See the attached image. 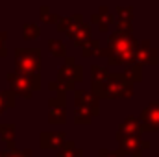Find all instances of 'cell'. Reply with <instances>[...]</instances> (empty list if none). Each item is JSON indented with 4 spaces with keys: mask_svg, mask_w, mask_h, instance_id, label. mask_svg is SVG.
<instances>
[{
    "mask_svg": "<svg viewBox=\"0 0 159 157\" xmlns=\"http://www.w3.org/2000/svg\"><path fill=\"white\" fill-rule=\"evenodd\" d=\"M119 144H120V150L128 155H133V157H141L143 150L150 148V142H143L139 135H126L122 137L119 135Z\"/></svg>",
    "mask_w": 159,
    "mask_h": 157,
    "instance_id": "cell-3",
    "label": "cell"
},
{
    "mask_svg": "<svg viewBox=\"0 0 159 157\" xmlns=\"http://www.w3.org/2000/svg\"><path fill=\"white\" fill-rule=\"evenodd\" d=\"M141 131H143L141 129V122L137 118L129 117L122 122V126H120V129H119V135H122V137H126V135H139Z\"/></svg>",
    "mask_w": 159,
    "mask_h": 157,
    "instance_id": "cell-6",
    "label": "cell"
},
{
    "mask_svg": "<svg viewBox=\"0 0 159 157\" xmlns=\"http://www.w3.org/2000/svg\"><path fill=\"white\" fill-rule=\"evenodd\" d=\"M67 150H69V152H63V157H70V154L74 152V144L69 142V144H67Z\"/></svg>",
    "mask_w": 159,
    "mask_h": 157,
    "instance_id": "cell-10",
    "label": "cell"
},
{
    "mask_svg": "<svg viewBox=\"0 0 159 157\" xmlns=\"http://www.w3.org/2000/svg\"><path fill=\"white\" fill-rule=\"evenodd\" d=\"M98 41H94V39H89L85 44H83V56H93L94 52H100L98 50Z\"/></svg>",
    "mask_w": 159,
    "mask_h": 157,
    "instance_id": "cell-8",
    "label": "cell"
},
{
    "mask_svg": "<svg viewBox=\"0 0 159 157\" xmlns=\"http://www.w3.org/2000/svg\"><path fill=\"white\" fill-rule=\"evenodd\" d=\"M70 35H74V41L81 44L83 41H89V35H91V28L87 26V24H83V22H78L76 26H74V32H70Z\"/></svg>",
    "mask_w": 159,
    "mask_h": 157,
    "instance_id": "cell-7",
    "label": "cell"
},
{
    "mask_svg": "<svg viewBox=\"0 0 159 157\" xmlns=\"http://www.w3.org/2000/svg\"><path fill=\"white\" fill-rule=\"evenodd\" d=\"M135 59L146 61V63H157V50L150 48V43L148 41H143L135 48Z\"/></svg>",
    "mask_w": 159,
    "mask_h": 157,
    "instance_id": "cell-5",
    "label": "cell"
},
{
    "mask_svg": "<svg viewBox=\"0 0 159 157\" xmlns=\"http://www.w3.org/2000/svg\"><path fill=\"white\" fill-rule=\"evenodd\" d=\"M143 131H159V102H152L141 115Z\"/></svg>",
    "mask_w": 159,
    "mask_h": 157,
    "instance_id": "cell-4",
    "label": "cell"
},
{
    "mask_svg": "<svg viewBox=\"0 0 159 157\" xmlns=\"http://www.w3.org/2000/svg\"><path fill=\"white\" fill-rule=\"evenodd\" d=\"M135 41L131 39V26L119 24V30L111 34L107 46L109 65H128L135 59Z\"/></svg>",
    "mask_w": 159,
    "mask_h": 157,
    "instance_id": "cell-1",
    "label": "cell"
},
{
    "mask_svg": "<svg viewBox=\"0 0 159 157\" xmlns=\"http://www.w3.org/2000/svg\"><path fill=\"white\" fill-rule=\"evenodd\" d=\"M52 48H54V54L56 56H63L65 54V46L61 43H52Z\"/></svg>",
    "mask_w": 159,
    "mask_h": 157,
    "instance_id": "cell-9",
    "label": "cell"
},
{
    "mask_svg": "<svg viewBox=\"0 0 159 157\" xmlns=\"http://www.w3.org/2000/svg\"><path fill=\"white\" fill-rule=\"evenodd\" d=\"M100 157H119L117 154H111V152H100Z\"/></svg>",
    "mask_w": 159,
    "mask_h": 157,
    "instance_id": "cell-11",
    "label": "cell"
},
{
    "mask_svg": "<svg viewBox=\"0 0 159 157\" xmlns=\"http://www.w3.org/2000/svg\"><path fill=\"white\" fill-rule=\"evenodd\" d=\"M93 91L102 98H129L133 92V87H131V79L128 76L107 74L102 81L93 83Z\"/></svg>",
    "mask_w": 159,
    "mask_h": 157,
    "instance_id": "cell-2",
    "label": "cell"
}]
</instances>
